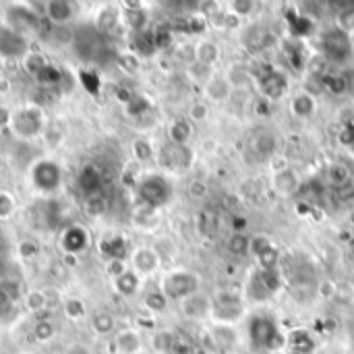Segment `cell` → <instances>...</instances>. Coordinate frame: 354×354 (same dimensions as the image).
<instances>
[{"mask_svg": "<svg viewBox=\"0 0 354 354\" xmlns=\"http://www.w3.org/2000/svg\"><path fill=\"white\" fill-rule=\"evenodd\" d=\"M199 286H201V280L197 274L180 270V272H172L164 278L162 295L166 299H172V301H185V299L197 295Z\"/></svg>", "mask_w": 354, "mask_h": 354, "instance_id": "cell-1", "label": "cell"}, {"mask_svg": "<svg viewBox=\"0 0 354 354\" xmlns=\"http://www.w3.org/2000/svg\"><path fill=\"white\" fill-rule=\"evenodd\" d=\"M243 311H245V305H243L239 295L222 292L212 303V313L209 315L216 322V326H234L243 317Z\"/></svg>", "mask_w": 354, "mask_h": 354, "instance_id": "cell-2", "label": "cell"}, {"mask_svg": "<svg viewBox=\"0 0 354 354\" xmlns=\"http://www.w3.org/2000/svg\"><path fill=\"white\" fill-rule=\"evenodd\" d=\"M249 338H251L253 348H259V351L276 348V344L280 342L276 322L268 315H255L249 322Z\"/></svg>", "mask_w": 354, "mask_h": 354, "instance_id": "cell-3", "label": "cell"}, {"mask_svg": "<svg viewBox=\"0 0 354 354\" xmlns=\"http://www.w3.org/2000/svg\"><path fill=\"white\" fill-rule=\"evenodd\" d=\"M137 193H139V199L147 207H160L170 199V185H168V180L164 176L149 174L147 178L141 180Z\"/></svg>", "mask_w": 354, "mask_h": 354, "instance_id": "cell-4", "label": "cell"}, {"mask_svg": "<svg viewBox=\"0 0 354 354\" xmlns=\"http://www.w3.org/2000/svg\"><path fill=\"white\" fill-rule=\"evenodd\" d=\"M324 52L328 58L336 60V62H344L351 54H353V46H351V37L344 29H332L324 35Z\"/></svg>", "mask_w": 354, "mask_h": 354, "instance_id": "cell-5", "label": "cell"}, {"mask_svg": "<svg viewBox=\"0 0 354 354\" xmlns=\"http://www.w3.org/2000/svg\"><path fill=\"white\" fill-rule=\"evenodd\" d=\"M160 164L170 168V170H180L191 164V149L187 145H176L168 143L160 151Z\"/></svg>", "mask_w": 354, "mask_h": 354, "instance_id": "cell-6", "label": "cell"}, {"mask_svg": "<svg viewBox=\"0 0 354 354\" xmlns=\"http://www.w3.org/2000/svg\"><path fill=\"white\" fill-rule=\"evenodd\" d=\"M10 122H12V129H15L21 137H33V135H37V131L41 129V116H39V112L33 110V108H27V110L17 112V114L10 118Z\"/></svg>", "mask_w": 354, "mask_h": 354, "instance_id": "cell-7", "label": "cell"}, {"mask_svg": "<svg viewBox=\"0 0 354 354\" xmlns=\"http://www.w3.org/2000/svg\"><path fill=\"white\" fill-rule=\"evenodd\" d=\"M33 183L41 191H54L60 185V168L54 162H39L33 168Z\"/></svg>", "mask_w": 354, "mask_h": 354, "instance_id": "cell-8", "label": "cell"}, {"mask_svg": "<svg viewBox=\"0 0 354 354\" xmlns=\"http://www.w3.org/2000/svg\"><path fill=\"white\" fill-rule=\"evenodd\" d=\"M27 50V44L21 33L12 31L10 27L0 29V54L6 58H19Z\"/></svg>", "mask_w": 354, "mask_h": 354, "instance_id": "cell-9", "label": "cell"}, {"mask_svg": "<svg viewBox=\"0 0 354 354\" xmlns=\"http://www.w3.org/2000/svg\"><path fill=\"white\" fill-rule=\"evenodd\" d=\"M102 185H104V172L100 166L95 164H87L81 172H79V189L83 191V195H93V193H102Z\"/></svg>", "mask_w": 354, "mask_h": 354, "instance_id": "cell-10", "label": "cell"}, {"mask_svg": "<svg viewBox=\"0 0 354 354\" xmlns=\"http://www.w3.org/2000/svg\"><path fill=\"white\" fill-rule=\"evenodd\" d=\"M8 27L17 33L21 31H37L39 29V21L37 17L31 12V10H25V8H10L8 10Z\"/></svg>", "mask_w": 354, "mask_h": 354, "instance_id": "cell-11", "label": "cell"}, {"mask_svg": "<svg viewBox=\"0 0 354 354\" xmlns=\"http://www.w3.org/2000/svg\"><path fill=\"white\" fill-rule=\"evenodd\" d=\"M251 251L259 259L261 268L266 272H272V268L276 266V259H278V253H276L274 245L266 236H257V239L251 241Z\"/></svg>", "mask_w": 354, "mask_h": 354, "instance_id": "cell-12", "label": "cell"}, {"mask_svg": "<svg viewBox=\"0 0 354 354\" xmlns=\"http://www.w3.org/2000/svg\"><path fill=\"white\" fill-rule=\"evenodd\" d=\"M183 313L191 319H201L212 313V301L197 292L183 301Z\"/></svg>", "mask_w": 354, "mask_h": 354, "instance_id": "cell-13", "label": "cell"}, {"mask_svg": "<svg viewBox=\"0 0 354 354\" xmlns=\"http://www.w3.org/2000/svg\"><path fill=\"white\" fill-rule=\"evenodd\" d=\"M259 83H261V91H263L266 95L274 97V100L282 97L284 91H286V87H288L286 77L280 75V73H274V71H268V75L259 77Z\"/></svg>", "mask_w": 354, "mask_h": 354, "instance_id": "cell-14", "label": "cell"}, {"mask_svg": "<svg viewBox=\"0 0 354 354\" xmlns=\"http://www.w3.org/2000/svg\"><path fill=\"white\" fill-rule=\"evenodd\" d=\"M249 147H251V151H253L259 160H266V158H270V156L274 153V149H276V139H274V135H270L268 131H257V133H253V137H251V141H249Z\"/></svg>", "mask_w": 354, "mask_h": 354, "instance_id": "cell-15", "label": "cell"}, {"mask_svg": "<svg viewBox=\"0 0 354 354\" xmlns=\"http://www.w3.org/2000/svg\"><path fill=\"white\" fill-rule=\"evenodd\" d=\"M205 93L214 102H226L232 93V85L228 83L226 77H212L205 83Z\"/></svg>", "mask_w": 354, "mask_h": 354, "instance_id": "cell-16", "label": "cell"}, {"mask_svg": "<svg viewBox=\"0 0 354 354\" xmlns=\"http://www.w3.org/2000/svg\"><path fill=\"white\" fill-rule=\"evenodd\" d=\"M299 187H301V180H299V176H297L295 170L284 168V170H280V172L274 174V189H276L280 195H290V193H295Z\"/></svg>", "mask_w": 354, "mask_h": 354, "instance_id": "cell-17", "label": "cell"}, {"mask_svg": "<svg viewBox=\"0 0 354 354\" xmlns=\"http://www.w3.org/2000/svg\"><path fill=\"white\" fill-rule=\"evenodd\" d=\"M87 247V232L79 226H73L68 228L64 234H62V249L66 253H79Z\"/></svg>", "mask_w": 354, "mask_h": 354, "instance_id": "cell-18", "label": "cell"}, {"mask_svg": "<svg viewBox=\"0 0 354 354\" xmlns=\"http://www.w3.org/2000/svg\"><path fill=\"white\" fill-rule=\"evenodd\" d=\"M46 12L56 25H60V23H66L71 19L73 6H71V2H64V0H52L46 4Z\"/></svg>", "mask_w": 354, "mask_h": 354, "instance_id": "cell-19", "label": "cell"}, {"mask_svg": "<svg viewBox=\"0 0 354 354\" xmlns=\"http://www.w3.org/2000/svg\"><path fill=\"white\" fill-rule=\"evenodd\" d=\"M290 106H292V112H295L297 116H301V118H307V116H311V114L315 112V100H313V95L307 93V91L295 95Z\"/></svg>", "mask_w": 354, "mask_h": 354, "instance_id": "cell-20", "label": "cell"}, {"mask_svg": "<svg viewBox=\"0 0 354 354\" xmlns=\"http://www.w3.org/2000/svg\"><path fill=\"white\" fill-rule=\"evenodd\" d=\"M195 54H197V60H199L203 66H207V64H214V62L220 58V48H218L214 41H201V44L197 46Z\"/></svg>", "mask_w": 354, "mask_h": 354, "instance_id": "cell-21", "label": "cell"}, {"mask_svg": "<svg viewBox=\"0 0 354 354\" xmlns=\"http://www.w3.org/2000/svg\"><path fill=\"white\" fill-rule=\"evenodd\" d=\"M135 266L141 274H151L158 268V255L149 249H141L135 253Z\"/></svg>", "mask_w": 354, "mask_h": 354, "instance_id": "cell-22", "label": "cell"}, {"mask_svg": "<svg viewBox=\"0 0 354 354\" xmlns=\"http://www.w3.org/2000/svg\"><path fill=\"white\" fill-rule=\"evenodd\" d=\"M328 178H330V183L338 189V187H342V185L351 183V180H353V174H351V170H348V166H346V164L338 162V164H332V166H330V170H328Z\"/></svg>", "mask_w": 354, "mask_h": 354, "instance_id": "cell-23", "label": "cell"}, {"mask_svg": "<svg viewBox=\"0 0 354 354\" xmlns=\"http://www.w3.org/2000/svg\"><path fill=\"white\" fill-rule=\"evenodd\" d=\"M212 338H214L216 346H220V348L234 346V342H236V336H234V328L232 326H216L214 332H212Z\"/></svg>", "mask_w": 354, "mask_h": 354, "instance_id": "cell-24", "label": "cell"}, {"mask_svg": "<svg viewBox=\"0 0 354 354\" xmlns=\"http://www.w3.org/2000/svg\"><path fill=\"white\" fill-rule=\"evenodd\" d=\"M226 79H228V83L234 89V87H247V85H251L253 75L245 66H230L228 73H226Z\"/></svg>", "mask_w": 354, "mask_h": 354, "instance_id": "cell-25", "label": "cell"}, {"mask_svg": "<svg viewBox=\"0 0 354 354\" xmlns=\"http://www.w3.org/2000/svg\"><path fill=\"white\" fill-rule=\"evenodd\" d=\"M191 133H193L191 122H187V120H176V122L170 127V143L187 145V141H189Z\"/></svg>", "mask_w": 354, "mask_h": 354, "instance_id": "cell-26", "label": "cell"}, {"mask_svg": "<svg viewBox=\"0 0 354 354\" xmlns=\"http://www.w3.org/2000/svg\"><path fill=\"white\" fill-rule=\"evenodd\" d=\"M116 346H118L120 353L135 354L139 353V348H141V340H139V336L135 332H122L118 336V340H116Z\"/></svg>", "mask_w": 354, "mask_h": 354, "instance_id": "cell-27", "label": "cell"}, {"mask_svg": "<svg viewBox=\"0 0 354 354\" xmlns=\"http://www.w3.org/2000/svg\"><path fill=\"white\" fill-rule=\"evenodd\" d=\"M83 205H85V212L89 216H100V214H104L108 209V199H106L104 193H93V195H87L85 197V203Z\"/></svg>", "mask_w": 354, "mask_h": 354, "instance_id": "cell-28", "label": "cell"}, {"mask_svg": "<svg viewBox=\"0 0 354 354\" xmlns=\"http://www.w3.org/2000/svg\"><path fill=\"white\" fill-rule=\"evenodd\" d=\"M116 288L122 295H133L139 288V278L135 274H131V272H122V274L116 276Z\"/></svg>", "mask_w": 354, "mask_h": 354, "instance_id": "cell-29", "label": "cell"}, {"mask_svg": "<svg viewBox=\"0 0 354 354\" xmlns=\"http://www.w3.org/2000/svg\"><path fill=\"white\" fill-rule=\"evenodd\" d=\"M60 77H62V73H60L56 66H52V64H46V66L39 71V75H37V81H39L41 85H54V83H58V81H60Z\"/></svg>", "mask_w": 354, "mask_h": 354, "instance_id": "cell-30", "label": "cell"}, {"mask_svg": "<svg viewBox=\"0 0 354 354\" xmlns=\"http://www.w3.org/2000/svg\"><path fill=\"white\" fill-rule=\"evenodd\" d=\"M93 328H95L97 334H108V332H112V328H114L112 315H108V313H97V315L93 317Z\"/></svg>", "mask_w": 354, "mask_h": 354, "instance_id": "cell-31", "label": "cell"}, {"mask_svg": "<svg viewBox=\"0 0 354 354\" xmlns=\"http://www.w3.org/2000/svg\"><path fill=\"white\" fill-rule=\"evenodd\" d=\"M104 251L110 255V259L120 261V259L124 257V241H120V239H116V241H108V243L104 245Z\"/></svg>", "mask_w": 354, "mask_h": 354, "instance_id": "cell-32", "label": "cell"}, {"mask_svg": "<svg viewBox=\"0 0 354 354\" xmlns=\"http://www.w3.org/2000/svg\"><path fill=\"white\" fill-rule=\"evenodd\" d=\"M46 66V60L39 56V54H29L27 56V60H25V68H27V73H31V75H39V71Z\"/></svg>", "mask_w": 354, "mask_h": 354, "instance_id": "cell-33", "label": "cell"}, {"mask_svg": "<svg viewBox=\"0 0 354 354\" xmlns=\"http://www.w3.org/2000/svg\"><path fill=\"white\" fill-rule=\"evenodd\" d=\"M336 199L340 203H351V201H354V178L351 183H346V185H342V187L336 189Z\"/></svg>", "mask_w": 354, "mask_h": 354, "instance_id": "cell-34", "label": "cell"}, {"mask_svg": "<svg viewBox=\"0 0 354 354\" xmlns=\"http://www.w3.org/2000/svg\"><path fill=\"white\" fill-rule=\"evenodd\" d=\"M145 305H147L151 311H164V309H166V297H164L162 292H151V295H147Z\"/></svg>", "mask_w": 354, "mask_h": 354, "instance_id": "cell-35", "label": "cell"}, {"mask_svg": "<svg viewBox=\"0 0 354 354\" xmlns=\"http://www.w3.org/2000/svg\"><path fill=\"white\" fill-rule=\"evenodd\" d=\"M153 346H156L160 353H170V351L174 348V338H172L170 334H158Z\"/></svg>", "mask_w": 354, "mask_h": 354, "instance_id": "cell-36", "label": "cell"}, {"mask_svg": "<svg viewBox=\"0 0 354 354\" xmlns=\"http://www.w3.org/2000/svg\"><path fill=\"white\" fill-rule=\"evenodd\" d=\"M33 334H35V338H37L39 342H46V340H50V338H52V334H54V328H52L48 322H39V324L35 326Z\"/></svg>", "mask_w": 354, "mask_h": 354, "instance_id": "cell-37", "label": "cell"}, {"mask_svg": "<svg viewBox=\"0 0 354 354\" xmlns=\"http://www.w3.org/2000/svg\"><path fill=\"white\" fill-rule=\"evenodd\" d=\"M66 315H68L71 319L81 317V315H83V303H81V301H68V303H66Z\"/></svg>", "mask_w": 354, "mask_h": 354, "instance_id": "cell-38", "label": "cell"}, {"mask_svg": "<svg viewBox=\"0 0 354 354\" xmlns=\"http://www.w3.org/2000/svg\"><path fill=\"white\" fill-rule=\"evenodd\" d=\"M127 19H129V23H131V27H141L145 15H143V10L133 8V10H127Z\"/></svg>", "mask_w": 354, "mask_h": 354, "instance_id": "cell-39", "label": "cell"}, {"mask_svg": "<svg viewBox=\"0 0 354 354\" xmlns=\"http://www.w3.org/2000/svg\"><path fill=\"white\" fill-rule=\"evenodd\" d=\"M135 153H137L139 160H149V158H151V147H149V143H147V141H137V143H135Z\"/></svg>", "mask_w": 354, "mask_h": 354, "instance_id": "cell-40", "label": "cell"}, {"mask_svg": "<svg viewBox=\"0 0 354 354\" xmlns=\"http://www.w3.org/2000/svg\"><path fill=\"white\" fill-rule=\"evenodd\" d=\"M15 209V205H12V199L8 197V195H4V193H0V218H6V216H10V212Z\"/></svg>", "mask_w": 354, "mask_h": 354, "instance_id": "cell-41", "label": "cell"}, {"mask_svg": "<svg viewBox=\"0 0 354 354\" xmlns=\"http://www.w3.org/2000/svg\"><path fill=\"white\" fill-rule=\"evenodd\" d=\"M232 8H234L236 15H249V12L255 8V4H253V2H243V0H241V2H232Z\"/></svg>", "mask_w": 354, "mask_h": 354, "instance_id": "cell-42", "label": "cell"}, {"mask_svg": "<svg viewBox=\"0 0 354 354\" xmlns=\"http://www.w3.org/2000/svg\"><path fill=\"white\" fill-rule=\"evenodd\" d=\"M193 110H195V112H193V116H197V118H203V116L207 114V110H205V106H195Z\"/></svg>", "mask_w": 354, "mask_h": 354, "instance_id": "cell-43", "label": "cell"}, {"mask_svg": "<svg viewBox=\"0 0 354 354\" xmlns=\"http://www.w3.org/2000/svg\"><path fill=\"white\" fill-rule=\"evenodd\" d=\"M35 251H37V249H35V245H31V247H29V241H27V243L23 245V255H29V253H35Z\"/></svg>", "mask_w": 354, "mask_h": 354, "instance_id": "cell-44", "label": "cell"}, {"mask_svg": "<svg viewBox=\"0 0 354 354\" xmlns=\"http://www.w3.org/2000/svg\"><path fill=\"white\" fill-rule=\"evenodd\" d=\"M8 118H10V116H8V112H6L4 108H0V124H4Z\"/></svg>", "mask_w": 354, "mask_h": 354, "instance_id": "cell-45", "label": "cell"}]
</instances>
